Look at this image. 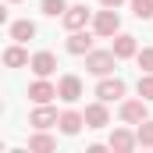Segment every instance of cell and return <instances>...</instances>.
Segmentation results:
<instances>
[{
	"mask_svg": "<svg viewBox=\"0 0 153 153\" xmlns=\"http://www.w3.org/2000/svg\"><path fill=\"white\" fill-rule=\"evenodd\" d=\"M114 64H117V53H114V50H89V53H85V71H93L96 78L111 75Z\"/></svg>",
	"mask_w": 153,
	"mask_h": 153,
	"instance_id": "cell-1",
	"label": "cell"
},
{
	"mask_svg": "<svg viewBox=\"0 0 153 153\" xmlns=\"http://www.w3.org/2000/svg\"><path fill=\"white\" fill-rule=\"evenodd\" d=\"M93 32L96 36H103V39H111L121 32V18H117V7H103L96 18H93Z\"/></svg>",
	"mask_w": 153,
	"mask_h": 153,
	"instance_id": "cell-2",
	"label": "cell"
},
{
	"mask_svg": "<svg viewBox=\"0 0 153 153\" xmlns=\"http://www.w3.org/2000/svg\"><path fill=\"white\" fill-rule=\"evenodd\" d=\"M89 18H93V14H89V7H85V4H71V7L64 11V18H61V22H64V29H68V32H75V29H85V25H89Z\"/></svg>",
	"mask_w": 153,
	"mask_h": 153,
	"instance_id": "cell-3",
	"label": "cell"
},
{
	"mask_svg": "<svg viewBox=\"0 0 153 153\" xmlns=\"http://www.w3.org/2000/svg\"><path fill=\"white\" fill-rule=\"evenodd\" d=\"M146 103H150V100H143V96H139V100H125V103H121V121H125V125H143V121H146Z\"/></svg>",
	"mask_w": 153,
	"mask_h": 153,
	"instance_id": "cell-4",
	"label": "cell"
},
{
	"mask_svg": "<svg viewBox=\"0 0 153 153\" xmlns=\"http://www.w3.org/2000/svg\"><path fill=\"white\" fill-rule=\"evenodd\" d=\"M82 114H85V128H107V125H111V111H107V103H103V100L89 103Z\"/></svg>",
	"mask_w": 153,
	"mask_h": 153,
	"instance_id": "cell-5",
	"label": "cell"
},
{
	"mask_svg": "<svg viewBox=\"0 0 153 153\" xmlns=\"http://www.w3.org/2000/svg\"><path fill=\"white\" fill-rule=\"evenodd\" d=\"M96 96H100L103 103H114V100H121V96H125V82H121V78L103 75V78H100V85H96Z\"/></svg>",
	"mask_w": 153,
	"mask_h": 153,
	"instance_id": "cell-6",
	"label": "cell"
},
{
	"mask_svg": "<svg viewBox=\"0 0 153 153\" xmlns=\"http://www.w3.org/2000/svg\"><path fill=\"white\" fill-rule=\"evenodd\" d=\"M57 96H61L64 103H78V100H82V78L78 75H64L57 82Z\"/></svg>",
	"mask_w": 153,
	"mask_h": 153,
	"instance_id": "cell-7",
	"label": "cell"
},
{
	"mask_svg": "<svg viewBox=\"0 0 153 153\" xmlns=\"http://www.w3.org/2000/svg\"><path fill=\"white\" fill-rule=\"evenodd\" d=\"M29 68L36 71V78H50V75H53V71H57V57H53L50 50H39L36 57L29 61Z\"/></svg>",
	"mask_w": 153,
	"mask_h": 153,
	"instance_id": "cell-8",
	"label": "cell"
},
{
	"mask_svg": "<svg viewBox=\"0 0 153 153\" xmlns=\"http://www.w3.org/2000/svg\"><path fill=\"white\" fill-rule=\"evenodd\" d=\"M57 121H61V114H57L50 103H36V111H32V117H29L32 128H53Z\"/></svg>",
	"mask_w": 153,
	"mask_h": 153,
	"instance_id": "cell-9",
	"label": "cell"
},
{
	"mask_svg": "<svg viewBox=\"0 0 153 153\" xmlns=\"http://www.w3.org/2000/svg\"><path fill=\"white\" fill-rule=\"evenodd\" d=\"M139 146V135L135 132H128V128H114L111 132V150L114 153H128V150H135Z\"/></svg>",
	"mask_w": 153,
	"mask_h": 153,
	"instance_id": "cell-10",
	"label": "cell"
},
{
	"mask_svg": "<svg viewBox=\"0 0 153 153\" xmlns=\"http://www.w3.org/2000/svg\"><path fill=\"white\" fill-rule=\"evenodd\" d=\"M53 96H57V85L46 82V78H36V82L29 85V100H32V103H50Z\"/></svg>",
	"mask_w": 153,
	"mask_h": 153,
	"instance_id": "cell-11",
	"label": "cell"
},
{
	"mask_svg": "<svg viewBox=\"0 0 153 153\" xmlns=\"http://www.w3.org/2000/svg\"><path fill=\"white\" fill-rule=\"evenodd\" d=\"M53 150H57V139L46 135V128H36L29 135V153H53Z\"/></svg>",
	"mask_w": 153,
	"mask_h": 153,
	"instance_id": "cell-12",
	"label": "cell"
},
{
	"mask_svg": "<svg viewBox=\"0 0 153 153\" xmlns=\"http://www.w3.org/2000/svg\"><path fill=\"white\" fill-rule=\"evenodd\" d=\"M111 50L117 53V61H125V57H135L139 53V43H135V36H128V32H117Z\"/></svg>",
	"mask_w": 153,
	"mask_h": 153,
	"instance_id": "cell-13",
	"label": "cell"
},
{
	"mask_svg": "<svg viewBox=\"0 0 153 153\" xmlns=\"http://www.w3.org/2000/svg\"><path fill=\"white\" fill-rule=\"evenodd\" d=\"M93 50V36L89 32H82V29H75L71 36H68V53H75V57H85Z\"/></svg>",
	"mask_w": 153,
	"mask_h": 153,
	"instance_id": "cell-14",
	"label": "cell"
},
{
	"mask_svg": "<svg viewBox=\"0 0 153 153\" xmlns=\"http://www.w3.org/2000/svg\"><path fill=\"white\" fill-rule=\"evenodd\" d=\"M82 125H85V114H78V111H64L61 121H57V128H61L64 135H78V132H82Z\"/></svg>",
	"mask_w": 153,
	"mask_h": 153,
	"instance_id": "cell-15",
	"label": "cell"
},
{
	"mask_svg": "<svg viewBox=\"0 0 153 153\" xmlns=\"http://www.w3.org/2000/svg\"><path fill=\"white\" fill-rule=\"evenodd\" d=\"M32 36H36V22H29V18L11 22V39H14V43H29Z\"/></svg>",
	"mask_w": 153,
	"mask_h": 153,
	"instance_id": "cell-16",
	"label": "cell"
},
{
	"mask_svg": "<svg viewBox=\"0 0 153 153\" xmlns=\"http://www.w3.org/2000/svg\"><path fill=\"white\" fill-rule=\"evenodd\" d=\"M29 61H32V57L22 50V43H14V46L4 50V64H7V68H22V64H29Z\"/></svg>",
	"mask_w": 153,
	"mask_h": 153,
	"instance_id": "cell-17",
	"label": "cell"
},
{
	"mask_svg": "<svg viewBox=\"0 0 153 153\" xmlns=\"http://www.w3.org/2000/svg\"><path fill=\"white\" fill-rule=\"evenodd\" d=\"M39 7H43V14H46V18H64V11H68V0H43Z\"/></svg>",
	"mask_w": 153,
	"mask_h": 153,
	"instance_id": "cell-18",
	"label": "cell"
},
{
	"mask_svg": "<svg viewBox=\"0 0 153 153\" xmlns=\"http://www.w3.org/2000/svg\"><path fill=\"white\" fill-rule=\"evenodd\" d=\"M128 4H132V14H135L139 22L153 18V0H128Z\"/></svg>",
	"mask_w": 153,
	"mask_h": 153,
	"instance_id": "cell-19",
	"label": "cell"
},
{
	"mask_svg": "<svg viewBox=\"0 0 153 153\" xmlns=\"http://www.w3.org/2000/svg\"><path fill=\"white\" fill-rule=\"evenodd\" d=\"M135 135H139V146H153V121L150 117L143 125H135Z\"/></svg>",
	"mask_w": 153,
	"mask_h": 153,
	"instance_id": "cell-20",
	"label": "cell"
},
{
	"mask_svg": "<svg viewBox=\"0 0 153 153\" xmlns=\"http://www.w3.org/2000/svg\"><path fill=\"white\" fill-rule=\"evenodd\" d=\"M135 89H139V96H143V100H153V71L139 75V85H135Z\"/></svg>",
	"mask_w": 153,
	"mask_h": 153,
	"instance_id": "cell-21",
	"label": "cell"
},
{
	"mask_svg": "<svg viewBox=\"0 0 153 153\" xmlns=\"http://www.w3.org/2000/svg\"><path fill=\"white\" fill-rule=\"evenodd\" d=\"M135 61H139L143 71H153V46H143V50L135 53Z\"/></svg>",
	"mask_w": 153,
	"mask_h": 153,
	"instance_id": "cell-22",
	"label": "cell"
},
{
	"mask_svg": "<svg viewBox=\"0 0 153 153\" xmlns=\"http://www.w3.org/2000/svg\"><path fill=\"white\" fill-rule=\"evenodd\" d=\"M100 4H103V7H121L125 0H100Z\"/></svg>",
	"mask_w": 153,
	"mask_h": 153,
	"instance_id": "cell-23",
	"label": "cell"
},
{
	"mask_svg": "<svg viewBox=\"0 0 153 153\" xmlns=\"http://www.w3.org/2000/svg\"><path fill=\"white\" fill-rule=\"evenodd\" d=\"M11 4H18V0H11Z\"/></svg>",
	"mask_w": 153,
	"mask_h": 153,
	"instance_id": "cell-24",
	"label": "cell"
}]
</instances>
